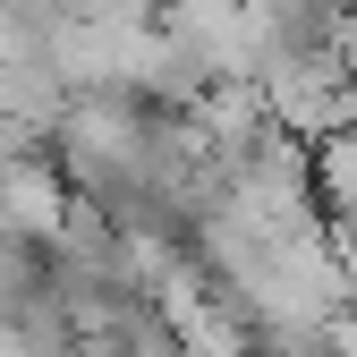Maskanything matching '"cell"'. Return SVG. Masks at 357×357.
Returning <instances> with one entry per match:
<instances>
[{
  "mask_svg": "<svg viewBox=\"0 0 357 357\" xmlns=\"http://www.w3.org/2000/svg\"><path fill=\"white\" fill-rule=\"evenodd\" d=\"M315 196H324L332 221H357V128L315 145Z\"/></svg>",
  "mask_w": 357,
  "mask_h": 357,
  "instance_id": "6da1fadb",
  "label": "cell"
}]
</instances>
